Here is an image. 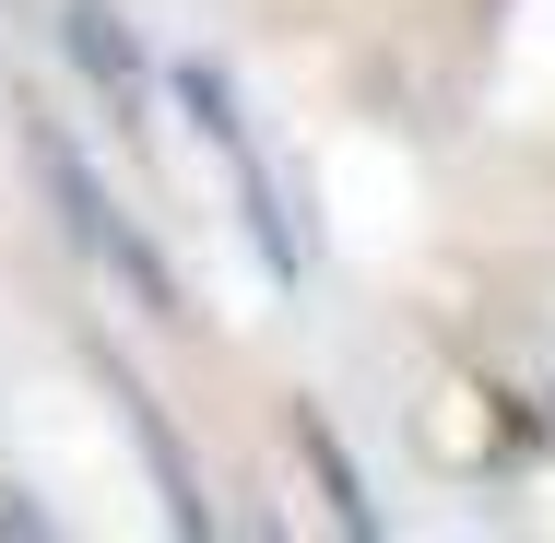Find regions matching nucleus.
Masks as SVG:
<instances>
[{
  "mask_svg": "<svg viewBox=\"0 0 555 543\" xmlns=\"http://www.w3.org/2000/svg\"><path fill=\"white\" fill-rule=\"evenodd\" d=\"M36 190H48L60 236H72L95 272H107V284L142 308V320H190V296H178V272H166V248H154V236H142V224L107 202V178H95V166H83L60 130H48V118H36Z\"/></svg>",
  "mask_w": 555,
  "mask_h": 543,
  "instance_id": "nucleus-1",
  "label": "nucleus"
},
{
  "mask_svg": "<svg viewBox=\"0 0 555 543\" xmlns=\"http://www.w3.org/2000/svg\"><path fill=\"white\" fill-rule=\"evenodd\" d=\"M166 83H178V107L202 118V142L224 154V178H236V224H248V248H260L272 272H296V236H284V202H272V178H260V154H248V130H236V95H224L214 72H202V60H178Z\"/></svg>",
  "mask_w": 555,
  "mask_h": 543,
  "instance_id": "nucleus-2",
  "label": "nucleus"
},
{
  "mask_svg": "<svg viewBox=\"0 0 555 543\" xmlns=\"http://www.w3.org/2000/svg\"><path fill=\"white\" fill-rule=\"evenodd\" d=\"M60 48L83 60V83H95L118 118H142V107H154V72H142V48H130V24H118L107 0H60Z\"/></svg>",
  "mask_w": 555,
  "mask_h": 543,
  "instance_id": "nucleus-3",
  "label": "nucleus"
},
{
  "mask_svg": "<svg viewBox=\"0 0 555 543\" xmlns=\"http://www.w3.org/2000/svg\"><path fill=\"white\" fill-rule=\"evenodd\" d=\"M296 449H308V473H320V496H332L343 532H378V508H366V484H354V461L332 449V426H320V414H296Z\"/></svg>",
  "mask_w": 555,
  "mask_h": 543,
  "instance_id": "nucleus-4",
  "label": "nucleus"
},
{
  "mask_svg": "<svg viewBox=\"0 0 555 543\" xmlns=\"http://www.w3.org/2000/svg\"><path fill=\"white\" fill-rule=\"evenodd\" d=\"M0 532L24 543V532H48V520H36V508H24V496H12V484H0Z\"/></svg>",
  "mask_w": 555,
  "mask_h": 543,
  "instance_id": "nucleus-5",
  "label": "nucleus"
}]
</instances>
